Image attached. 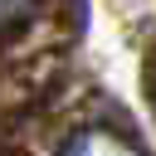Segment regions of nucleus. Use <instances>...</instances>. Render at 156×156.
Wrapping results in <instances>:
<instances>
[{
    "label": "nucleus",
    "instance_id": "nucleus-1",
    "mask_svg": "<svg viewBox=\"0 0 156 156\" xmlns=\"http://www.w3.org/2000/svg\"><path fill=\"white\" fill-rule=\"evenodd\" d=\"M63 156H132L112 132H83V136H73L68 141V151Z\"/></svg>",
    "mask_w": 156,
    "mask_h": 156
},
{
    "label": "nucleus",
    "instance_id": "nucleus-2",
    "mask_svg": "<svg viewBox=\"0 0 156 156\" xmlns=\"http://www.w3.org/2000/svg\"><path fill=\"white\" fill-rule=\"evenodd\" d=\"M29 10H34V0H0V29H10V24H20V20H29Z\"/></svg>",
    "mask_w": 156,
    "mask_h": 156
}]
</instances>
